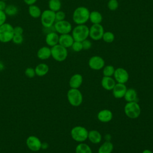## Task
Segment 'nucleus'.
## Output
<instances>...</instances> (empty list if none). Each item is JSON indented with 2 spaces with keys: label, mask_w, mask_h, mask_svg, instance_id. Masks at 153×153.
Here are the masks:
<instances>
[{
  "label": "nucleus",
  "mask_w": 153,
  "mask_h": 153,
  "mask_svg": "<svg viewBox=\"0 0 153 153\" xmlns=\"http://www.w3.org/2000/svg\"><path fill=\"white\" fill-rule=\"evenodd\" d=\"M89 67L94 71H99L105 66L104 59L99 56H93L90 58L88 62Z\"/></svg>",
  "instance_id": "nucleus-13"
},
{
  "label": "nucleus",
  "mask_w": 153,
  "mask_h": 153,
  "mask_svg": "<svg viewBox=\"0 0 153 153\" xmlns=\"http://www.w3.org/2000/svg\"><path fill=\"white\" fill-rule=\"evenodd\" d=\"M113 76L117 83L126 84L129 79L128 72L123 68H118L115 69Z\"/></svg>",
  "instance_id": "nucleus-11"
},
{
  "label": "nucleus",
  "mask_w": 153,
  "mask_h": 153,
  "mask_svg": "<svg viewBox=\"0 0 153 153\" xmlns=\"http://www.w3.org/2000/svg\"><path fill=\"white\" fill-rule=\"evenodd\" d=\"M59 35L56 31H51L47 33L45 41L48 47H53L59 44Z\"/></svg>",
  "instance_id": "nucleus-15"
},
{
  "label": "nucleus",
  "mask_w": 153,
  "mask_h": 153,
  "mask_svg": "<svg viewBox=\"0 0 153 153\" xmlns=\"http://www.w3.org/2000/svg\"><path fill=\"white\" fill-rule=\"evenodd\" d=\"M24 41V38L23 36V35H14L12 41L14 44H22Z\"/></svg>",
  "instance_id": "nucleus-35"
},
{
  "label": "nucleus",
  "mask_w": 153,
  "mask_h": 153,
  "mask_svg": "<svg viewBox=\"0 0 153 153\" xmlns=\"http://www.w3.org/2000/svg\"><path fill=\"white\" fill-rule=\"evenodd\" d=\"M41 23L44 28H50L54 26L56 22L55 12L50 10H44L40 16Z\"/></svg>",
  "instance_id": "nucleus-7"
},
{
  "label": "nucleus",
  "mask_w": 153,
  "mask_h": 153,
  "mask_svg": "<svg viewBox=\"0 0 153 153\" xmlns=\"http://www.w3.org/2000/svg\"><path fill=\"white\" fill-rule=\"evenodd\" d=\"M87 139L92 143L97 144L101 142L102 136L101 133L98 130H90L88 133Z\"/></svg>",
  "instance_id": "nucleus-20"
},
{
  "label": "nucleus",
  "mask_w": 153,
  "mask_h": 153,
  "mask_svg": "<svg viewBox=\"0 0 153 153\" xmlns=\"http://www.w3.org/2000/svg\"><path fill=\"white\" fill-rule=\"evenodd\" d=\"M48 5L49 10L55 13L60 10L62 7V2L60 0H49Z\"/></svg>",
  "instance_id": "nucleus-28"
},
{
  "label": "nucleus",
  "mask_w": 153,
  "mask_h": 153,
  "mask_svg": "<svg viewBox=\"0 0 153 153\" xmlns=\"http://www.w3.org/2000/svg\"><path fill=\"white\" fill-rule=\"evenodd\" d=\"M74 42V39L72 36L69 33L62 34L59 35V44L62 46L68 48L71 47L73 42Z\"/></svg>",
  "instance_id": "nucleus-16"
},
{
  "label": "nucleus",
  "mask_w": 153,
  "mask_h": 153,
  "mask_svg": "<svg viewBox=\"0 0 153 153\" xmlns=\"http://www.w3.org/2000/svg\"><path fill=\"white\" fill-rule=\"evenodd\" d=\"M24 2L27 4V5H31L35 4V2L37 1V0H23Z\"/></svg>",
  "instance_id": "nucleus-41"
},
{
  "label": "nucleus",
  "mask_w": 153,
  "mask_h": 153,
  "mask_svg": "<svg viewBox=\"0 0 153 153\" xmlns=\"http://www.w3.org/2000/svg\"><path fill=\"white\" fill-rule=\"evenodd\" d=\"M127 87L125 84L116 83L114 88L112 89V94L116 99H121L124 97V94L127 91Z\"/></svg>",
  "instance_id": "nucleus-14"
},
{
  "label": "nucleus",
  "mask_w": 153,
  "mask_h": 153,
  "mask_svg": "<svg viewBox=\"0 0 153 153\" xmlns=\"http://www.w3.org/2000/svg\"><path fill=\"white\" fill-rule=\"evenodd\" d=\"M1 1H7V0H1Z\"/></svg>",
  "instance_id": "nucleus-43"
},
{
  "label": "nucleus",
  "mask_w": 153,
  "mask_h": 153,
  "mask_svg": "<svg viewBox=\"0 0 153 153\" xmlns=\"http://www.w3.org/2000/svg\"><path fill=\"white\" fill-rule=\"evenodd\" d=\"M67 99L70 105L77 107L81 105L83 101V96L78 88H70L67 93Z\"/></svg>",
  "instance_id": "nucleus-5"
},
{
  "label": "nucleus",
  "mask_w": 153,
  "mask_h": 153,
  "mask_svg": "<svg viewBox=\"0 0 153 153\" xmlns=\"http://www.w3.org/2000/svg\"><path fill=\"white\" fill-rule=\"evenodd\" d=\"M89 10L83 6L77 7L73 13L72 20L76 25H84L89 20Z\"/></svg>",
  "instance_id": "nucleus-1"
},
{
  "label": "nucleus",
  "mask_w": 153,
  "mask_h": 153,
  "mask_svg": "<svg viewBox=\"0 0 153 153\" xmlns=\"http://www.w3.org/2000/svg\"><path fill=\"white\" fill-rule=\"evenodd\" d=\"M71 32V35L75 41L82 42L89 36V28L85 24L77 25Z\"/></svg>",
  "instance_id": "nucleus-2"
},
{
  "label": "nucleus",
  "mask_w": 153,
  "mask_h": 153,
  "mask_svg": "<svg viewBox=\"0 0 153 153\" xmlns=\"http://www.w3.org/2000/svg\"><path fill=\"white\" fill-rule=\"evenodd\" d=\"M51 57L57 62H63L68 57L67 48L60 44H57L51 47Z\"/></svg>",
  "instance_id": "nucleus-8"
},
{
  "label": "nucleus",
  "mask_w": 153,
  "mask_h": 153,
  "mask_svg": "<svg viewBox=\"0 0 153 153\" xmlns=\"http://www.w3.org/2000/svg\"><path fill=\"white\" fill-rule=\"evenodd\" d=\"M36 56L41 60H47L51 56V48L48 46H43L37 51Z\"/></svg>",
  "instance_id": "nucleus-21"
},
{
  "label": "nucleus",
  "mask_w": 153,
  "mask_h": 153,
  "mask_svg": "<svg viewBox=\"0 0 153 153\" xmlns=\"http://www.w3.org/2000/svg\"><path fill=\"white\" fill-rule=\"evenodd\" d=\"M124 114L130 119L138 118L141 114V108L137 102H127L124 108Z\"/></svg>",
  "instance_id": "nucleus-4"
},
{
  "label": "nucleus",
  "mask_w": 153,
  "mask_h": 153,
  "mask_svg": "<svg viewBox=\"0 0 153 153\" xmlns=\"http://www.w3.org/2000/svg\"><path fill=\"white\" fill-rule=\"evenodd\" d=\"M27 148L33 152H37L42 148V142L41 140L35 136H29L26 140Z\"/></svg>",
  "instance_id": "nucleus-12"
},
{
  "label": "nucleus",
  "mask_w": 153,
  "mask_h": 153,
  "mask_svg": "<svg viewBox=\"0 0 153 153\" xmlns=\"http://www.w3.org/2000/svg\"><path fill=\"white\" fill-rule=\"evenodd\" d=\"M83 82V77L79 74H74L69 79V85L71 88H79Z\"/></svg>",
  "instance_id": "nucleus-18"
},
{
  "label": "nucleus",
  "mask_w": 153,
  "mask_h": 153,
  "mask_svg": "<svg viewBox=\"0 0 153 153\" xmlns=\"http://www.w3.org/2000/svg\"><path fill=\"white\" fill-rule=\"evenodd\" d=\"M65 17H66V14L63 11L59 10L55 13L56 22L64 20H65Z\"/></svg>",
  "instance_id": "nucleus-34"
},
{
  "label": "nucleus",
  "mask_w": 153,
  "mask_h": 153,
  "mask_svg": "<svg viewBox=\"0 0 153 153\" xmlns=\"http://www.w3.org/2000/svg\"><path fill=\"white\" fill-rule=\"evenodd\" d=\"M115 68L112 65H106L103 68V74L104 76H112L114 75Z\"/></svg>",
  "instance_id": "nucleus-30"
},
{
  "label": "nucleus",
  "mask_w": 153,
  "mask_h": 153,
  "mask_svg": "<svg viewBox=\"0 0 153 153\" xmlns=\"http://www.w3.org/2000/svg\"><path fill=\"white\" fill-rule=\"evenodd\" d=\"M116 84V81L114 78L112 76H103L101 80V85L106 90L111 91L112 90L115 85Z\"/></svg>",
  "instance_id": "nucleus-19"
},
{
  "label": "nucleus",
  "mask_w": 153,
  "mask_h": 153,
  "mask_svg": "<svg viewBox=\"0 0 153 153\" xmlns=\"http://www.w3.org/2000/svg\"><path fill=\"white\" fill-rule=\"evenodd\" d=\"M14 35H23V29L19 26H16L14 27Z\"/></svg>",
  "instance_id": "nucleus-39"
},
{
  "label": "nucleus",
  "mask_w": 153,
  "mask_h": 153,
  "mask_svg": "<svg viewBox=\"0 0 153 153\" xmlns=\"http://www.w3.org/2000/svg\"><path fill=\"white\" fill-rule=\"evenodd\" d=\"M71 47H72V50L75 52H79L82 50H83L82 42H79V41H74V42H73Z\"/></svg>",
  "instance_id": "nucleus-33"
},
{
  "label": "nucleus",
  "mask_w": 153,
  "mask_h": 153,
  "mask_svg": "<svg viewBox=\"0 0 153 153\" xmlns=\"http://www.w3.org/2000/svg\"><path fill=\"white\" fill-rule=\"evenodd\" d=\"M82 48H83V50H89L91 47V46H92L91 42L90 40L87 39H86L84 40L83 41H82Z\"/></svg>",
  "instance_id": "nucleus-37"
},
{
  "label": "nucleus",
  "mask_w": 153,
  "mask_h": 153,
  "mask_svg": "<svg viewBox=\"0 0 153 153\" xmlns=\"http://www.w3.org/2000/svg\"><path fill=\"white\" fill-rule=\"evenodd\" d=\"M103 17L100 13L97 11H93L90 13L89 20L93 24H100L102 22Z\"/></svg>",
  "instance_id": "nucleus-25"
},
{
  "label": "nucleus",
  "mask_w": 153,
  "mask_h": 153,
  "mask_svg": "<svg viewBox=\"0 0 153 153\" xmlns=\"http://www.w3.org/2000/svg\"><path fill=\"white\" fill-rule=\"evenodd\" d=\"M53 26L55 31L60 35L69 33L72 30L71 23L65 20L56 22Z\"/></svg>",
  "instance_id": "nucleus-9"
},
{
  "label": "nucleus",
  "mask_w": 153,
  "mask_h": 153,
  "mask_svg": "<svg viewBox=\"0 0 153 153\" xmlns=\"http://www.w3.org/2000/svg\"><path fill=\"white\" fill-rule=\"evenodd\" d=\"M6 7H7V4L5 3V1L0 0V10L4 11Z\"/></svg>",
  "instance_id": "nucleus-40"
},
{
  "label": "nucleus",
  "mask_w": 153,
  "mask_h": 153,
  "mask_svg": "<svg viewBox=\"0 0 153 153\" xmlns=\"http://www.w3.org/2000/svg\"><path fill=\"white\" fill-rule=\"evenodd\" d=\"M88 133V131L84 127L76 126L71 129V136L73 140L81 143L87 139Z\"/></svg>",
  "instance_id": "nucleus-6"
},
{
  "label": "nucleus",
  "mask_w": 153,
  "mask_h": 153,
  "mask_svg": "<svg viewBox=\"0 0 153 153\" xmlns=\"http://www.w3.org/2000/svg\"><path fill=\"white\" fill-rule=\"evenodd\" d=\"M113 149V143L110 141L106 140L99 146L98 153H112Z\"/></svg>",
  "instance_id": "nucleus-24"
},
{
  "label": "nucleus",
  "mask_w": 153,
  "mask_h": 153,
  "mask_svg": "<svg viewBox=\"0 0 153 153\" xmlns=\"http://www.w3.org/2000/svg\"><path fill=\"white\" fill-rule=\"evenodd\" d=\"M124 98L127 102H137V94L136 90L134 88H127V91L124 94Z\"/></svg>",
  "instance_id": "nucleus-23"
},
{
  "label": "nucleus",
  "mask_w": 153,
  "mask_h": 153,
  "mask_svg": "<svg viewBox=\"0 0 153 153\" xmlns=\"http://www.w3.org/2000/svg\"><path fill=\"white\" fill-rule=\"evenodd\" d=\"M97 119L102 123H108L111 121L113 118V114L109 109H105L100 111L97 114Z\"/></svg>",
  "instance_id": "nucleus-17"
},
{
  "label": "nucleus",
  "mask_w": 153,
  "mask_h": 153,
  "mask_svg": "<svg viewBox=\"0 0 153 153\" xmlns=\"http://www.w3.org/2000/svg\"><path fill=\"white\" fill-rule=\"evenodd\" d=\"M7 19V15L4 11L0 10V26L5 23Z\"/></svg>",
  "instance_id": "nucleus-38"
},
{
  "label": "nucleus",
  "mask_w": 153,
  "mask_h": 153,
  "mask_svg": "<svg viewBox=\"0 0 153 153\" xmlns=\"http://www.w3.org/2000/svg\"><path fill=\"white\" fill-rule=\"evenodd\" d=\"M4 12L7 16H14L18 13L19 9L17 6L13 4H10V5H7L4 10Z\"/></svg>",
  "instance_id": "nucleus-29"
},
{
  "label": "nucleus",
  "mask_w": 153,
  "mask_h": 153,
  "mask_svg": "<svg viewBox=\"0 0 153 153\" xmlns=\"http://www.w3.org/2000/svg\"><path fill=\"white\" fill-rule=\"evenodd\" d=\"M14 35V27L8 23H4L0 26V42L8 43L12 41Z\"/></svg>",
  "instance_id": "nucleus-3"
},
{
  "label": "nucleus",
  "mask_w": 153,
  "mask_h": 153,
  "mask_svg": "<svg viewBox=\"0 0 153 153\" xmlns=\"http://www.w3.org/2000/svg\"><path fill=\"white\" fill-rule=\"evenodd\" d=\"M142 153H153L150 149H144Z\"/></svg>",
  "instance_id": "nucleus-42"
},
{
  "label": "nucleus",
  "mask_w": 153,
  "mask_h": 153,
  "mask_svg": "<svg viewBox=\"0 0 153 153\" xmlns=\"http://www.w3.org/2000/svg\"><path fill=\"white\" fill-rule=\"evenodd\" d=\"M119 4L117 0H108L107 7L111 11H115L118 8Z\"/></svg>",
  "instance_id": "nucleus-32"
},
{
  "label": "nucleus",
  "mask_w": 153,
  "mask_h": 153,
  "mask_svg": "<svg viewBox=\"0 0 153 153\" xmlns=\"http://www.w3.org/2000/svg\"><path fill=\"white\" fill-rule=\"evenodd\" d=\"M102 39L106 43H111L115 39V35L112 32H105Z\"/></svg>",
  "instance_id": "nucleus-31"
},
{
  "label": "nucleus",
  "mask_w": 153,
  "mask_h": 153,
  "mask_svg": "<svg viewBox=\"0 0 153 153\" xmlns=\"http://www.w3.org/2000/svg\"><path fill=\"white\" fill-rule=\"evenodd\" d=\"M75 153H92V150L87 144L81 142L76 145Z\"/></svg>",
  "instance_id": "nucleus-27"
},
{
  "label": "nucleus",
  "mask_w": 153,
  "mask_h": 153,
  "mask_svg": "<svg viewBox=\"0 0 153 153\" xmlns=\"http://www.w3.org/2000/svg\"><path fill=\"white\" fill-rule=\"evenodd\" d=\"M35 74L38 76H43L47 74L49 71V66L44 63H41L36 66L35 68Z\"/></svg>",
  "instance_id": "nucleus-22"
},
{
  "label": "nucleus",
  "mask_w": 153,
  "mask_h": 153,
  "mask_svg": "<svg viewBox=\"0 0 153 153\" xmlns=\"http://www.w3.org/2000/svg\"><path fill=\"white\" fill-rule=\"evenodd\" d=\"M25 75L27 77L30 78H32L34 77L36 75L35 71V68H31V67L27 68L25 69Z\"/></svg>",
  "instance_id": "nucleus-36"
},
{
  "label": "nucleus",
  "mask_w": 153,
  "mask_h": 153,
  "mask_svg": "<svg viewBox=\"0 0 153 153\" xmlns=\"http://www.w3.org/2000/svg\"><path fill=\"white\" fill-rule=\"evenodd\" d=\"M28 13L30 16H31L32 18L37 19L40 17L42 11L38 6L33 4L29 6Z\"/></svg>",
  "instance_id": "nucleus-26"
},
{
  "label": "nucleus",
  "mask_w": 153,
  "mask_h": 153,
  "mask_svg": "<svg viewBox=\"0 0 153 153\" xmlns=\"http://www.w3.org/2000/svg\"><path fill=\"white\" fill-rule=\"evenodd\" d=\"M104 32V28L101 24H93L89 28V36L94 41L102 39Z\"/></svg>",
  "instance_id": "nucleus-10"
}]
</instances>
